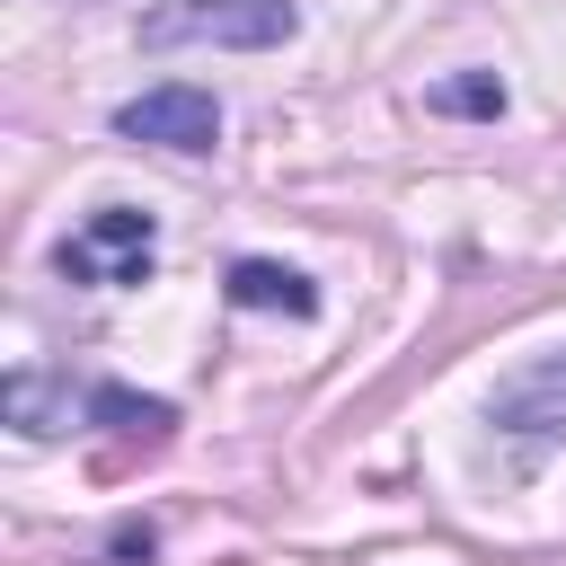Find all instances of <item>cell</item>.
Returning a JSON list of instances; mask_svg holds the SVG:
<instances>
[{"label":"cell","instance_id":"6da1fadb","mask_svg":"<svg viewBox=\"0 0 566 566\" xmlns=\"http://www.w3.org/2000/svg\"><path fill=\"white\" fill-rule=\"evenodd\" d=\"M301 35L292 0H150L142 9V44L177 53V44H221V53H274Z\"/></svg>","mask_w":566,"mask_h":566},{"label":"cell","instance_id":"7a4b0ae2","mask_svg":"<svg viewBox=\"0 0 566 566\" xmlns=\"http://www.w3.org/2000/svg\"><path fill=\"white\" fill-rule=\"evenodd\" d=\"M150 256H159V221H150V212H133V203H97V212L53 248L62 283H106V292L150 283Z\"/></svg>","mask_w":566,"mask_h":566},{"label":"cell","instance_id":"3957f363","mask_svg":"<svg viewBox=\"0 0 566 566\" xmlns=\"http://www.w3.org/2000/svg\"><path fill=\"white\" fill-rule=\"evenodd\" d=\"M115 133L142 142V150H212L221 142V97L195 88V80H159V88L115 106Z\"/></svg>","mask_w":566,"mask_h":566},{"label":"cell","instance_id":"277c9868","mask_svg":"<svg viewBox=\"0 0 566 566\" xmlns=\"http://www.w3.org/2000/svg\"><path fill=\"white\" fill-rule=\"evenodd\" d=\"M486 424L513 442H557L566 433V354H531L522 371H504L486 398Z\"/></svg>","mask_w":566,"mask_h":566},{"label":"cell","instance_id":"5b68a950","mask_svg":"<svg viewBox=\"0 0 566 566\" xmlns=\"http://www.w3.org/2000/svg\"><path fill=\"white\" fill-rule=\"evenodd\" d=\"M0 416H9L27 442H53V433H71V416H88V389L71 398V380H44V371H9V380H0Z\"/></svg>","mask_w":566,"mask_h":566},{"label":"cell","instance_id":"8992f818","mask_svg":"<svg viewBox=\"0 0 566 566\" xmlns=\"http://www.w3.org/2000/svg\"><path fill=\"white\" fill-rule=\"evenodd\" d=\"M221 292H230V310H283V318H318V283H310V274H292V265H274V256H239V265L221 274Z\"/></svg>","mask_w":566,"mask_h":566},{"label":"cell","instance_id":"52a82bcc","mask_svg":"<svg viewBox=\"0 0 566 566\" xmlns=\"http://www.w3.org/2000/svg\"><path fill=\"white\" fill-rule=\"evenodd\" d=\"M88 424H115V433H142V442H159V433L177 424V407H168V398H142V389H124V380H97V389H88Z\"/></svg>","mask_w":566,"mask_h":566},{"label":"cell","instance_id":"ba28073f","mask_svg":"<svg viewBox=\"0 0 566 566\" xmlns=\"http://www.w3.org/2000/svg\"><path fill=\"white\" fill-rule=\"evenodd\" d=\"M433 115H478L486 124V115H504V80L495 71H460V80L433 88Z\"/></svg>","mask_w":566,"mask_h":566},{"label":"cell","instance_id":"9c48e42d","mask_svg":"<svg viewBox=\"0 0 566 566\" xmlns=\"http://www.w3.org/2000/svg\"><path fill=\"white\" fill-rule=\"evenodd\" d=\"M115 557H124V566H150V557H159L150 522H124V531H115Z\"/></svg>","mask_w":566,"mask_h":566}]
</instances>
